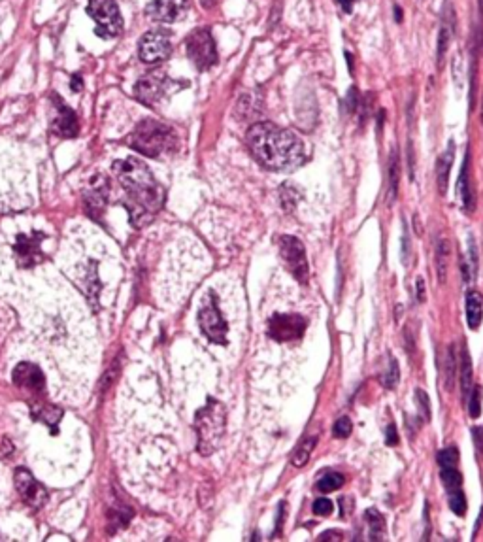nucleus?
Segmentation results:
<instances>
[{
    "mask_svg": "<svg viewBox=\"0 0 483 542\" xmlns=\"http://www.w3.org/2000/svg\"><path fill=\"white\" fill-rule=\"evenodd\" d=\"M366 521L370 525V539L372 541H381L383 539V531H386V520L379 514L376 508L366 510Z\"/></svg>",
    "mask_w": 483,
    "mask_h": 542,
    "instance_id": "bb28decb",
    "label": "nucleus"
},
{
    "mask_svg": "<svg viewBox=\"0 0 483 542\" xmlns=\"http://www.w3.org/2000/svg\"><path fill=\"white\" fill-rule=\"evenodd\" d=\"M453 32H455V12H453V6L448 2L444 6V17H442L440 32H438V63L440 64L448 53Z\"/></svg>",
    "mask_w": 483,
    "mask_h": 542,
    "instance_id": "f3484780",
    "label": "nucleus"
},
{
    "mask_svg": "<svg viewBox=\"0 0 483 542\" xmlns=\"http://www.w3.org/2000/svg\"><path fill=\"white\" fill-rule=\"evenodd\" d=\"M87 14L97 21V35L102 38H113L123 28L120 8L113 0H91Z\"/></svg>",
    "mask_w": 483,
    "mask_h": 542,
    "instance_id": "39448f33",
    "label": "nucleus"
},
{
    "mask_svg": "<svg viewBox=\"0 0 483 542\" xmlns=\"http://www.w3.org/2000/svg\"><path fill=\"white\" fill-rule=\"evenodd\" d=\"M415 401H417V406H419V415L423 422H428L430 420V401H428L427 393L423 389H417L415 391Z\"/></svg>",
    "mask_w": 483,
    "mask_h": 542,
    "instance_id": "f704fd0d",
    "label": "nucleus"
},
{
    "mask_svg": "<svg viewBox=\"0 0 483 542\" xmlns=\"http://www.w3.org/2000/svg\"><path fill=\"white\" fill-rule=\"evenodd\" d=\"M315 444H317V437L304 438V442H302L301 446L294 450L291 463H293L294 467H304V465L308 463V459H310V456H312V451H314Z\"/></svg>",
    "mask_w": 483,
    "mask_h": 542,
    "instance_id": "cd10ccee",
    "label": "nucleus"
},
{
    "mask_svg": "<svg viewBox=\"0 0 483 542\" xmlns=\"http://www.w3.org/2000/svg\"><path fill=\"white\" fill-rule=\"evenodd\" d=\"M198 324H200V329L206 337L210 338L211 342L216 344L225 346L227 344V321H225L223 314L218 306V297L214 291L208 293V303L204 304L200 312H198Z\"/></svg>",
    "mask_w": 483,
    "mask_h": 542,
    "instance_id": "423d86ee",
    "label": "nucleus"
},
{
    "mask_svg": "<svg viewBox=\"0 0 483 542\" xmlns=\"http://www.w3.org/2000/svg\"><path fill=\"white\" fill-rule=\"evenodd\" d=\"M131 148L147 155V157H161L162 153L174 151L178 146V136L164 123L155 120H144L131 134Z\"/></svg>",
    "mask_w": 483,
    "mask_h": 542,
    "instance_id": "20e7f679",
    "label": "nucleus"
},
{
    "mask_svg": "<svg viewBox=\"0 0 483 542\" xmlns=\"http://www.w3.org/2000/svg\"><path fill=\"white\" fill-rule=\"evenodd\" d=\"M351 429H353L351 420L343 415V418H340V420L334 423V429H332V433H334V437L337 438H348L351 435Z\"/></svg>",
    "mask_w": 483,
    "mask_h": 542,
    "instance_id": "e433bc0d",
    "label": "nucleus"
},
{
    "mask_svg": "<svg viewBox=\"0 0 483 542\" xmlns=\"http://www.w3.org/2000/svg\"><path fill=\"white\" fill-rule=\"evenodd\" d=\"M457 191H459V198H461L462 208L466 212L474 210V205H476V197H474V189H472V178H470V153H466L464 157V162H462L461 174H459V185H457Z\"/></svg>",
    "mask_w": 483,
    "mask_h": 542,
    "instance_id": "6ab92c4d",
    "label": "nucleus"
},
{
    "mask_svg": "<svg viewBox=\"0 0 483 542\" xmlns=\"http://www.w3.org/2000/svg\"><path fill=\"white\" fill-rule=\"evenodd\" d=\"M389 205L392 200L397 198V193H399V155L397 151H391V157H389Z\"/></svg>",
    "mask_w": 483,
    "mask_h": 542,
    "instance_id": "a878e982",
    "label": "nucleus"
},
{
    "mask_svg": "<svg viewBox=\"0 0 483 542\" xmlns=\"http://www.w3.org/2000/svg\"><path fill=\"white\" fill-rule=\"evenodd\" d=\"M386 444L387 446H397V444H399V435H397V427H395V423H389V425H387Z\"/></svg>",
    "mask_w": 483,
    "mask_h": 542,
    "instance_id": "58836bf2",
    "label": "nucleus"
},
{
    "mask_svg": "<svg viewBox=\"0 0 483 542\" xmlns=\"http://www.w3.org/2000/svg\"><path fill=\"white\" fill-rule=\"evenodd\" d=\"M227 427V412L225 406L216 399H208L206 406L198 410L195 415V429L198 444L196 448L202 456H211L218 450Z\"/></svg>",
    "mask_w": 483,
    "mask_h": 542,
    "instance_id": "7ed1b4c3",
    "label": "nucleus"
},
{
    "mask_svg": "<svg viewBox=\"0 0 483 542\" xmlns=\"http://www.w3.org/2000/svg\"><path fill=\"white\" fill-rule=\"evenodd\" d=\"M14 478L17 492H19L23 501H25L30 508H40L44 503L48 501L46 489L38 484V480H36L25 467H19V469L15 471Z\"/></svg>",
    "mask_w": 483,
    "mask_h": 542,
    "instance_id": "f8f14e48",
    "label": "nucleus"
},
{
    "mask_svg": "<svg viewBox=\"0 0 483 542\" xmlns=\"http://www.w3.org/2000/svg\"><path fill=\"white\" fill-rule=\"evenodd\" d=\"M457 368H459V382H461L462 399L466 401L470 395V389L474 386V380H472V378H474V374H472V361H470V353L468 350H466V346H462Z\"/></svg>",
    "mask_w": 483,
    "mask_h": 542,
    "instance_id": "412c9836",
    "label": "nucleus"
},
{
    "mask_svg": "<svg viewBox=\"0 0 483 542\" xmlns=\"http://www.w3.org/2000/svg\"><path fill=\"white\" fill-rule=\"evenodd\" d=\"M448 259H449V242L448 240H438L436 246V274H438V282L446 283L448 278Z\"/></svg>",
    "mask_w": 483,
    "mask_h": 542,
    "instance_id": "393cba45",
    "label": "nucleus"
},
{
    "mask_svg": "<svg viewBox=\"0 0 483 542\" xmlns=\"http://www.w3.org/2000/svg\"><path fill=\"white\" fill-rule=\"evenodd\" d=\"M457 461H459V451L453 446L438 451V463H440V467H457Z\"/></svg>",
    "mask_w": 483,
    "mask_h": 542,
    "instance_id": "c9c22d12",
    "label": "nucleus"
},
{
    "mask_svg": "<svg viewBox=\"0 0 483 542\" xmlns=\"http://www.w3.org/2000/svg\"><path fill=\"white\" fill-rule=\"evenodd\" d=\"M483 319V297L480 291L472 289L466 295V321H468L470 329L476 331L477 327L482 325Z\"/></svg>",
    "mask_w": 483,
    "mask_h": 542,
    "instance_id": "4be33fe9",
    "label": "nucleus"
},
{
    "mask_svg": "<svg viewBox=\"0 0 483 542\" xmlns=\"http://www.w3.org/2000/svg\"><path fill=\"white\" fill-rule=\"evenodd\" d=\"M355 91H357V89H351L350 99L348 100H353V95H355ZM355 110H357V99H355V102H351V106H350V112H355Z\"/></svg>",
    "mask_w": 483,
    "mask_h": 542,
    "instance_id": "49530a36",
    "label": "nucleus"
},
{
    "mask_svg": "<svg viewBox=\"0 0 483 542\" xmlns=\"http://www.w3.org/2000/svg\"><path fill=\"white\" fill-rule=\"evenodd\" d=\"M172 51V42H170V35L167 30H149L142 36L140 40V59L147 64H157L164 61Z\"/></svg>",
    "mask_w": 483,
    "mask_h": 542,
    "instance_id": "1a4fd4ad",
    "label": "nucleus"
},
{
    "mask_svg": "<svg viewBox=\"0 0 483 542\" xmlns=\"http://www.w3.org/2000/svg\"><path fill=\"white\" fill-rule=\"evenodd\" d=\"M410 261V236H408V231L404 229V236H402V263L408 265Z\"/></svg>",
    "mask_w": 483,
    "mask_h": 542,
    "instance_id": "ea45409f",
    "label": "nucleus"
},
{
    "mask_svg": "<svg viewBox=\"0 0 483 542\" xmlns=\"http://www.w3.org/2000/svg\"><path fill=\"white\" fill-rule=\"evenodd\" d=\"M187 55L198 71H208L218 63V50L208 28H198L187 38Z\"/></svg>",
    "mask_w": 483,
    "mask_h": 542,
    "instance_id": "0eeeda50",
    "label": "nucleus"
},
{
    "mask_svg": "<svg viewBox=\"0 0 483 542\" xmlns=\"http://www.w3.org/2000/svg\"><path fill=\"white\" fill-rule=\"evenodd\" d=\"M399 380H400L399 363H397L395 357H389V366H387L386 373L381 374V384H383L387 389H392V387L399 384Z\"/></svg>",
    "mask_w": 483,
    "mask_h": 542,
    "instance_id": "2f4dec72",
    "label": "nucleus"
},
{
    "mask_svg": "<svg viewBox=\"0 0 483 542\" xmlns=\"http://www.w3.org/2000/svg\"><path fill=\"white\" fill-rule=\"evenodd\" d=\"M342 486H343V476L342 474H338V472H329V474H325V476L317 482V489L323 493L337 492V489H340Z\"/></svg>",
    "mask_w": 483,
    "mask_h": 542,
    "instance_id": "7c9ffc66",
    "label": "nucleus"
},
{
    "mask_svg": "<svg viewBox=\"0 0 483 542\" xmlns=\"http://www.w3.org/2000/svg\"><path fill=\"white\" fill-rule=\"evenodd\" d=\"M334 510V505L332 501L327 499V497H321V499H315L314 503V514L317 516H330Z\"/></svg>",
    "mask_w": 483,
    "mask_h": 542,
    "instance_id": "4c0bfd02",
    "label": "nucleus"
},
{
    "mask_svg": "<svg viewBox=\"0 0 483 542\" xmlns=\"http://www.w3.org/2000/svg\"><path fill=\"white\" fill-rule=\"evenodd\" d=\"M448 497H449V508H451L457 516H464V512H466V497H464L462 487L461 489L448 492Z\"/></svg>",
    "mask_w": 483,
    "mask_h": 542,
    "instance_id": "72a5a7b5",
    "label": "nucleus"
},
{
    "mask_svg": "<svg viewBox=\"0 0 483 542\" xmlns=\"http://www.w3.org/2000/svg\"><path fill=\"white\" fill-rule=\"evenodd\" d=\"M14 384L25 387V389H30V391H36V393H42L44 387H46V378L35 363H19L14 371Z\"/></svg>",
    "mask_w": 483,
    "mask_h": 542,
    "instance_id": "dca6fc26",
    "label": "nucleus"
},
{
    "mask_svg": "<svg viewBox=\"0 0 483 542\" xmlns=\"http://www.w3.org/2000/svg\"><path fill=\"white\" fill-rule=\"evenodd\" d=\"M106 195H108V182H104L102 178H97L95 182H91L89 189L85 191V210L93 219H100V216H102L106 203H108Z\"/></svg>",
    "mask_w": 483,
    "mask_h": 542,
    "instance_id": "2eb2a0df",
    "label": "nucleus"
},
{
    "mask_svg": "<svg viewBox=\"0 0 483 542\" xmlns=\"http://www.w3.org/2000/svg\"><path fill=\"white\" fill-rule=\"evenodd\" d=\"M113 172L125 189V206L134 227H144L155 218L164 203V191L146 165L136 157L113 162Z\"/></svg>",
    "mask_w": 483,
    "mask_h": 542,
    "instance_id": "f03ea898",
    "label": "nucleus"
},
{
    "mask_svg": "<svg viewBox=\"0 0 483 542\" xmlns=\"http://www.w3.org/2000/svg\"><path fill=\"white\" fill-rule=\"evenodd\" d=\"M280 255L285 267L289 268V272L294 276V280H299L301 283H304L308 280L310 267L308 259H306V250L304 244L296 236H281L280 239Z\"/></svg>",
    "mask_w": 483,
    "mask_h": 542,
    "instance_id": "6e6552de",
    "label": "nucleus"
},
{
    "mask_svg": "<svg viewBox=\"0 0 483 542\" xmlns=\"http://www.w3.org/2000/svg\"><path fill=\"white\" fill-rule=\"evenodd\" d=\"M455 371H457V359H455V348L449 346L446 352V361H444V382L449 391L455 386Z\"/></svg>",
    "mask_w": 483,
    "mask_h": 542,
    "instance_id": "c85d7f7f",
    "label": "nucleus"
},
{
    "mask_svg": "<svg viewBox=\"0 0 483 542\" xmlns=\"http://www.w3.org/2000/svg\"><path fill=\"white\" fill-rule=\"evenodd\" d=\"M187 12V0H153L147 6V15L155 21L174 23Z\"/></svg>",
    "mask_w": 483,
    "mask_h": 542,
    "instance_id": "4468645a",
    "label": "nucleus"
},
{
    "mask_svg": "<svg viewBox=\"0 0 483 542\" xmlns=\"http://www.w3.org/2000/svg\"><path fill=\"white\" fill-rule=\"evenodd\" d=\"M30 412H32V418L36 422L48 423L53 433L57 431V423L61 422V418H63V410L51 406V404H35Z\"/></svg>",
    "mask_w": 483,
    "mask_h": 542,
    "instance_id": "5701e85b",
    "label": "nucleus"
},
{
    "mask_svg": "<svg viewBox=\"0 0 483 542\" xmlns=\"http://www.w3.org/2000/svg\"><path fill=\"white\" fill-rule=\"evenodd\" d=\"M417 301L419 303L425 301V282H423V278H417Z\"/></svg>",
    "mask_w": 483,
    "mask_h": 542,
    "instance_id": "79ce46f5",
    "label": "nucleus"
},
{
    "mask_svg": "<svg viewBox=\"0 0 483 542\" xmlns=\"http://www.w3.org/2000/svg\"><path fill=\"white\" fill-rule=\"evenodd\" d=\"M57 112L59 115L53 121V131L63 138H74L77 134V118L63 100H57Z\"/></svg>",
    "mask_w": 483,
    "mask_h": 542,
    "instance_id": "a211bd4d",
    "label": "nucleus"
},
{
    "mask_svg": "<svg viewBox=\"0 0 483 542\" xmlns=\"http://www.w3.org/2000/svg\"><path fill=\"white\" fill-rule=\"evenodd\" d=\"M340 539H342V535H338V533H323L319 536V541H340Z\"/></svg>",
    "mask_w": 483,
    "mask_h": 542,
    "instance_id": "c03bdc74",
    "label": "nucleus"
},
{
    "mask_svg": "<svg viewBox=\"0 0 483 542\" xmlns=\"http://www.w3.org/2000/svg\"><path fill=\"white\" fill-rule=\"evenodd\" d=\"M442 480H444V486L448 492H453V489H461L462 487V476L461 472L457 471L455 467H442L440 472Z\"/></svg>",
    "mask_w": 483,
    "mask_h": 542,
    "instance_id": "c756f323",
    "label": "nucleus"
},
{
    "mask_svg": "<svg viewBox=\"0 0 483 542\" xmlns=\"http://www.w3.org/2000/svg\"><path fill=\"white\" fill-rule=\"evenodd\" d=\"M306 331V319L299 314H276L268 321V335L278 342H289L302 337Z\"/></svg>",
    "mask_w": 483,
    "mask_h": 542,
    "instance_id": "9d476101",
    "label": "nucleus"
},
{
    "mask_svg": "<svg viewBox=\"0 0 483 542\" xmlns=\"http://www.w3.org/2000/svg\"><path fill=\"white\" fill-rule=\"evenodd\" d=\"M44 234L42 232H35V234H19L15 239L14 250H15V257H17V265L21 268H28L35 267L38 263L44 261V254L40 250V244H42Z\"/></svg>",
    "mask_w": 483,
    "mask_h": 542,
    "instance_id": "9b49d317",
    "label": "nucleus"
},
{
    "mask_svg": "<svg viewBox=\"0 0 483 542\" xmlns=\"http://www.w3.org/2000/svg\"><path fill=\"white\" fill-rule=\"evenodd\" d=\"M453 159H455V148H453V142H449L446 153H442V157L438 159V165H436V182H438L440 195H446V191H448L449 170H451Z\"/></svg>",
    "mask_w": 483,
    "mask_h": 542,
    "instance_id": "aec40b11",
    "label": "nucleus"
},
{
    "mask_svg": "<svg viewBox=\"0 0 483 542\" xmlns=\"http://www.w3.org/2000/svg\"><path fill=\"white\" fill-rule=\"evenodd\" d=\"M70 87H72V91H82V87H84V82H82V77H79V76L72 77Z\"/></svg>",
    "mask_w": 483,
    "mask_h": 542,
    "instance_id": "37998d69",
    "label": "nucleus"
},
{
    "mask_svg": "<svg viewBox=\"0 0 483 542\" xmlns=\"http://www.w3.org/2000/svg\"><path fill=\"white\" fill-rule=\"evenodd\" d=\"M259 112H261V100L257 95L247 93V95H244V97L240 99L238 108H236V115H238L240 120H253V118L259 115Z\"/></svg>",
    "mask_w": 483,
    "mask_h": 542,
    "instance_id": "b1692460",
    "label": "nucleus"
},
{
    "mask_svg": "<svg viewBox=\"0 0 483 542\" xmlns=\"http://www.w3.org/2000/svg\"><path fill=\"white\" fill-rule=\"evenodd\" d=\"M338 4L343 8V12H348L350 14L351 12V4H353V0H338Z\"/></svg>",
    "mask_w": 483,
    "mask_h": 542,
    "instance_id": "a18cd8bd",
    "label": "nucleus"
},
{
    "mask_svg": "<svg viewBox=\"0 0 483 542\" xmlns=\"http://www.w3.org/2000/svg\"><path fill=\"white\" fill-rule=\"evenodd\" d=\"M167 87H169L167 74L153 72V74H146L138 80V84L134 85V95L144 104H155L162 99V95L167 93Z\"/></svg>",
    "mask_w": 483,
    "mask_h": 542,
    "instance_id": "ddd939ff",
    "label": "nucleus"
},
{
    "mask_svg": "<svg viewBox=\"0 0 483 542\" xmlns=\"http://www.w3.org/2000/svg\"><path fill=\"white\" fill-rule=\"evenodd\" d=\"M245 140L253 157L270 170L299 169L308 161L306 144L293 131L278 127L270 121L252 125Z\"/></svg>",
    "mask_w": 483,
    "mask_h": 542,
    "instance_id": "f257e3e1",
    "label": "nucleus"
},
{
    "mask_svg": "<svg viewBox=\"0 0 483 542\" xmlns=\"http://www.w3.org/2000/svg\"><path fill=\"white\" fill-rule=\"evenodd\" d=\"M472 435H474V444H476L477 454L483 456V427H476V429L472 431Z\"/></svg>",
    "mask_w": 483,
    "mask_h": 542,
    "instance_id": "a19ab883",
    "label": "nucleus"
},
{
    "mask_svg": "<svg viewBox=\"0 0 483 542\" xmlns=\"http://www.w3.org/2000/svg\"><path fill=\"white\" fill-rule=\"evenodd\" d=\"M468 412L472 420H477L482 415V386H472L468 395Z\"/></svg>",
    "mask_w": 483,
    "mask_h": 542,
    "instance_id": "473e14b6",
    "label": "nucleus"
}]
</instances>
